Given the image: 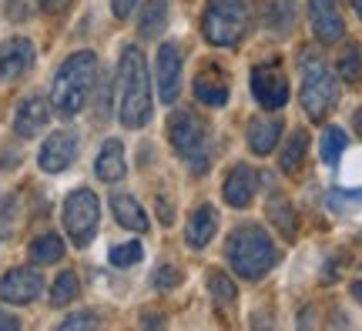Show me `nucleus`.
<instances>
[{
    "instance_id": "obj_1",
    "label": "nucleus",
    "mask_w": 362,
    "mask_h": 331,
    "mask_svg": "<svg viewBox=\"0 0 362 331\" xmlns=\"http://www.w3.org/2000/svg\"><path fill=\"white\" fill-rule=\"evenodd\" d=\"M117 117L128 131H138L151 121V84H148V61L141 47H128L117 67Z\"/></svg>"
},
{
    "instance_id": "obj_2",
    "label": "nucleus",
    "mask_w": 362,
    "mask_h": 331,
    "mask_svg": "<svg viewBox=\"0 0 362 331\" xmlns=\"http://www.w3.org/2000/svg\"><path fill=\"white\" fill-rule=\"evenodd\" d=\"M94 80H98V57L90 51L71 54L51 88V104L61 117H74L78 111H84V104L94 94Z\"/></svg>"
},
{
    "instance_id": "obj_3",
    "label": "nucleus",
    "mask_w": 362,
    "mask_h": 331,
    "mask_svg": "<svg viewBox=\"0 0 362 331\" xmlns=\"http://www.w3.org/2000/svg\"><path fill=\"white\" fill-rule=\"evenodd\" d=\"M225 255H228V265L235 267V275L245 281L262 278L279 261V251H275L269 231L262 228V224H242V228H235L228 244H225Z\"/></svg>"
},
{
    "instance_id": "obj_4",
    "label": "nucleus",
    "mask_w": 362,
    "mask_h": 331,
    "mask_svg": "<svg viewBox=\"0 0 362 331\" xmlns=\"http://www.w3.org/2000/svg\"><path fill=\"white\" fill-rule=\"evenodd\" d=\"M339 101V88L332 71L322 64L315 51H302V107L312 121H322Z\"/></svg>"
},
{
    "instance_id": "obj_5",
    "label": "nucleus",
    "mask_w": 362,
    "mask_h": 331,
    "mask_svg": "<svg viewBox=\"0 0 362 331\" xmlns=\"http://www.w3.org/2000/svg\"><path fill=\"white\" fill-rule=\"evenodd\" d=\"M168 138L175 144V151L185 164L192 167V174H205L211 164V154H208V131L198 121V114L192 111H175L168 117Z\"/></svg>"
},
{
    "instance_id": "obj_6",
    "label": "nucleus",
    "mask_w": 362,
    "mask_h": 331,
    "mask_svg": "<svg viewBox=\"0 0 362 331\" xmlns=\"http://www.w3.org/2000/svg\"><path fill=\"white\" fill-rule=\"evenodd\" d=\"M205 40L215 47H235L248 30V11L242 0H208L205 20H202Z\"/></svg>"
},
{
    "instance_id": "obj_7",
    "label": "nucleus",
    "mask_w": 362,
    "mask_h": 331,
    "mask_svg": "<svg viewBox=\"0 0 362 331\" xmlns=\"http://www.w3.org/2000/svg\"><path fill=\"white\" fill-rule=\"evenodd\" d=\"M98 224H101V201L94 198V191L88 188H78V191L67 194L64 201V228L71 234L74 248H88L98 234Z\"/></svg>"
},
{
    "instance_id": "obj_8",
    "label": "nucleus",
    "mask_w": 362,
    "mask_h": 331,
    "mask_svg": "<svg viewBox=\"0 0 362 331\" xmlns=\"http://www.w3.org/2000/svg\"><path fill=\"white\" fill-rule=\"evenodd\" d=\"M78 144H81L78 131H54L37 154L40 171L44 174H61L64 167H71L74 157H78Z\"/></svg>"
},
{
    "instance_id": "obj_9",
    "label": "nucleus",
    "mask_w": 362,
    "mask_h": 331,
    "mask_svg": "<svg viewBox=\"0 0 362 331\" xmlns=\"http://www.w3.org/2000/svg\"><path fill=\"white\" fill-rule=\"evenodd\" d=\"M252 94L265 111H279L288 104V80L279 67L272 64H259L252 71Z\"/></svg>"
},
{
    "instance_id": "obj_10",
    "label": "nucleus",
    "mask_w": 362,
    "mask_h": 331,
    "mask_svg": "<svg viewBox=\"0 0 362 331\" xmlns=\"http://www.w3.org/2000/svg\"><path fill=\"white\" fill-rule=\"evenodd\" d=\"M44 288V278L34 267H13L0 278V301L7 305H30Z\"/></svg>"
},
{
    "instance_id": "obj_11",
    "label": "nucleus",
    "mask_w": 362,
    "mask_h": 331,
    "mask_svg": "<svg viewBox=\"0 0 362 331\" xmlns=\"http://www.w3.org/2000/svg\"><path fill=\"white\" fill-rule=\"evenodd\" d=\"M155 74H158V97L165 104H175L181 94V51L165 40L161 47H158V61H155Z\"/></svg>"
},
{
    "instance_id": "obj_12",
    "label": "nucleus",
    "mask_w": 362,
    "mask_h": 331,
    "mask_svg": "<svg viewBox=\"0 0 362 331\" xmlns=\"http://www.w3.org/2000/svg\"><path fill=\"white\" fill-rule=\"evenodd\" d=\"M309 20L315 37L322 44H339L346 37V24H342V13H339L336 0H309Z\"/></svg>"
},
{
    "instance_id": "obj_13",
    "label": "nucleus",
    "mask_w": 362,
    "mask_h": 331,
    "mask_svg": "<svg viewBox=\"0 0 362 331\" xmlns=\"http://www.w3.org/2000/svg\"><path fill=\"white\" fill-rule=\"evenodd\" d=\"M51 107L40 94H27L24 101L17 104V114H13V131L21 134V138H37L40 131L47 128V121H51Z\"/></svg>"
},
{
    "instance_id": "obj_14",
    "label": "nucleus",
    "mask_w": 362,
    "mask_h": 331,
    "mask_svg": "<svg viewBox=\"0 0 362 331\" xmlns=\"http://www.w3.org/2000/svg\"><path fill=\"white\" fill-rule=\"evenodd\" d=\"M34 67V44L27 37H13L0 44V80H17Z\"/></svg>"
},
{
    "instance_id": "obj_15",
    "label": "nucleus",
    "mask_w": 362,
    "mask_h": 331,
    "mask_svg": "<svg viewBox=\"0 0 362 331\" xmlns=\"http://www.w3.org/2000/svg\"><path fill=\"white\" fill-rule=\"evenodd\" d=\"M259 171L248 164H235L232 171H228V178H225V201L232 204V207H248V204L255 201V191H259Z\"/></svg>"
},
{
    "instance_id": "obj_16",
    "label": "nucleus",
    "mask_w": 362,
    "mask_h": 331,
    "mask_svg": "<svg viewBox=\"0 0 362 331\" xmlns=\"http://www.w3.org/2000/svg\"><path fill=\"white\" fill-rule=\"evenodd\" d=\"M194 97L208 107H221L228 101V74L218 64H205V71L194 77Z\"/></svg>"
},
{
    "instance_id": "obj_17",
    "label": "nucleus",
    "mask_w": 362,
    "mask_h": 331,
    "mask_svg": "<svg viewBox=\"0 0 362 331\" xmlns=\"http://www.w3.org/2000/svg\"><path fill=\"white\" fill-rule=\"evenodd\" d=\"M94 171H98V178L107 181V184H115L128 174V164H124V144L117 138L104 140L101 154H98V161H94Z\"/></svg>"
},
{
    "instance_id": "obj_18",
    "label": "nucleus",
    "mask_w": 362,
    "mask_h": 331,
    "mask_svg": "<svg viewBox=\"0 0 362 331\" xmlns=\"http://www.w3.org/2000/svg\"><path fill=\"white\" fill-rule=\"evenodd\" d=\"M215 231H218V211H215L211 204H202V207H194V215L188 217L185 238H188L192 248H205V244L215 238Z\"/></svg>"
},
{
    "instance_id": "obj_19",
    "label": "nucleus",
    "mask_w": 362,
    "mask_h": 331,
    "mask_svg": "<svg viewBox=\"0 0 362 331\" xmlns=\"http://www.w3.org/2000/svg\"><path fill=\"white\" fill-rule=\"evenodd\" d=\"M265 211H269L272 228H279V234H282L285 241H296V238H298V217H296V207L288 204V198H285V194H279V191L269 194Z\"/></svg>"
},
{
    "instance_id": "obj_20",
    "label": "nucleus",
    "mask_w": 362,
    "mask_h": 331,
    "mask_svg": "<svg viewBox=\"0 0 362 331\" xmlns=\"http://www.w3.org/2000/svg\"><path fill=\"white\" fill-rule=\"evenodd\" d=\"M282 138V121L279 117H255L248 124V148L255 154H272Z\"/></svg>"
},
{
    "instance_id": "obj_21",
    "label": "nucleus",
    "mask_w": 362,
    "mask_h": 331,
    "mask_svg": "<svg viewBox=\"0 0 362 331\" xmlns=\"http://www.w3.org/2000/svg\"><path fill=\"white\" fill-rule=\"evenodd\" d=\"M111 211H115V217H117V224L121 228H128V231H148V215L141 211V204L134 201L131 194H115L111 198Z\"/></svg>"
},
{
    "instance_id": "obj_22",
    "label": "nucleus",
    "mask_w": 362,
    "mask_h": 331,
    "mask_svg": "<svg viewBox=\"0 0 362 331\" xmlns=\"http://www.w3.org/2000/svg\"><path fill=\"white\" fill-rule=\"evenodd\" d=\"M168 24V0H148L141 11V20H138V30H141V37H158L161 30Z\"/></svg>"
},
{
    "instance_id": "obj_23",
    "label": "nucleus",
    "mask_w": 362,
    "mask_h": 331,
    "mask_svg": "<svg viewBox=\"0 0 362 331\" xmlns=\"http://www.w3.org/2000/svg\"><path fill=\"white\" fill-rule=\"evenodd\" d=\"M30 258L37 261V265H57L61 258H64V241L57 238V234H37L34 241H30Z\"/></svg>"
},
{
    "instance_id": "obj_24",
    "label": "nucleus",
    "mask_w": 362,
    "mask_h": 331,
    "mask_svg": "<svg viewBox=\"0 0 362 331\" xmlns=\"http://www.w3.org/2000/svg\"><path fill=\"white\" fill-rule=\"evenodd\" d=\"M205 281H208V291L215 294V301L218 305H235L238 301V288H235V281L225 275V271H218V267H208L205 271Z\"/></svg>"
},
{
    "instance_id": "obj_25",
    "label": "nucleus",
    "mask_w": 362,
    "mask_h": 331,
    "mask_svg": "<svg viewBox=\"0 0 362 331\" xmlns=\"http://www.w3.org/2000/svg\"><path fill=\"white\" fill-rule=\"evenodd\" d=\"M305 151H309V134H305V131H296V134L288 138V144H285L282 161H279L285 174H296L298 167H302V161H305Z\"/></svg>"
},
{
    "instance_id": "obj_26",
    "label": "nucleus",
    "mask_w": 362,
    "mask_h": 331,
    "mask_svg": "<svg viewBox=\"0 0 362 331\" xmlns=\"http://www.w3.org/2000/svg\"><path fill=\"white\" fill-rule=\"evenodd\" d=\"M17 221H21V198L17 194H4L0 198V244L17 231Z\"/></svg>"
},
{
    "instance_id": "obj_27",
    "label": "nucleus",
    "mask_w": 362,
    "mask_h": 331,
    "mask_svg": "<svg viewBox=\"0 0 362 331\" xmlns=\"http://www.w3.org/2000/svg\"><path fill=\"white\" fill-rule=\"evenodd\" d=\"M81 294V284H78V275L74 271H64V275H57V281H54L51 288V305H71L74 298Z\"/></svg>"
},
{
    "instance_id": "obj_28",
    "label": "nucleus",
    "mask_w": 362,
    "mask_h": 331,
    "mask_svg": "<svg viewBox=\"0 0 362 331\" xmlns=\"http://www.w3.org/2000/svg\"><path fill=\"white\" fill-rule=\"evenodd\" d=\"M346 144H349V138H346V131L339 128H325L322 134V161L325 164H339V157H342V151H346Z\"/></svg>"
},
{
    "instance_id": "obj_29",
    "label": "nucleus",
    "mask_w": 362,
    "mask_h": 331,
    "mask_svg": "<svg viewBox=\"0 0 362 331\" xmlns=\"http://www.w3.org/2000/svg\"><path fill=\"white\" fill-rule=\"evenodd\" d=\"M339 74H342V80H349V84H356V80L362 77L359 44H346V51H342V57H339Z\"/></svg>"
},
{
    "instance_id": "obj_30",
    "label": "nucleus",
    "mask_w": 362,
    "mask_h": 331,
    "mask_svg": "<svg viewBox=\"0 0 362 331\" xmlns=\"http://www.w3.org/2000/svg\"><path fill=\"white\" fill-rule=\"evenodd\" d=\"M141 258H144V248L138 241L115 244V248H111V265L115 267H131V265H138Z\"/></svg>"
},
{
    "instance_id": "obj_31",
    "label": "nucleus",
    "mask_w": 362,
    "mask_h": 331,
    "mask_svg": "<svg viewBox=\"0 0 362 331\" xmlns=\"http://www.w3.org/2000/svg\"><path fill=\"white\" fill-rule=\"evenodd\" d=\"M178 281H181V271L178 267H171V265L155 267V275H151V284H155L158 291H171V288H178Z\"/></svg>"
},
{
    "instance_id": "obj_32",
    "label": "nucleus",
    "mask_w": 362,
    "mask_h": 331,
    "mask_svg": "<svg viewBox=\"0 0 362 331\" xmlns=\"http://www.w3.org/2000/svg\"><path fill=\"white\" fill-rule=\"evenodd\" d=\"M362 204V191H332L329 194V207L332 211H349Z\"/></svg>"
},
{
    "instance_id": "obj_33",
    "label": "nucleus",
    "mask_w": 362,
    "mask_h": 331,
    "mask_svg": "<svg viewBox=\"0 0 362 331\" xmlns=\"http://www.w3.org/2000/svg\"><path fill=\"white\" fill-rule=\"evenodd\" d=\"M101 325V318L98 315H88V311H81V315H71V318L61 321V328L71 331V328H98Z\"/></svg>"
},
{
    "instance_id": "obj_34",
    "label": "nucleus",
    "mask_w": 362,
    "mask_h": 331,
    "mask_svg": "<svg viewBox=\"0 0 362 331\" xmlns=\"http://www.w3.org/2000/svg\"><path fill=\"white\" fill-rule=\"evenodd\" d=\"M7 20H27L30 17V0H4Z\"/></svg>"
},
{
    "instance_id": "obj_35",
    "label": "nucleus",
    "mask_w": 362,
    "mask_h": 331,
    "mask_svg": "<svg viewBox=\"0 0 362 331\" xmlns=\"http://www.w3.org/2000/svg\"><path fill=\"white\" fill-rule=\"evenodd\" d=\"M37 4H40V11L44 13H64L74 0H37Z\"/></svg>"
},
{
    "instance_id": "obj_36",
    "label": "nucleus",
    "mask_w": 362,
    "mask_h": 331,
    "mask_svg": "<svg viewBox=\"0 0 362 331\" xmlns=\"http://www.w3.org/2000/svg\"><path fill=\"white\" fill-rule=\"evenodd\" d=\"M134 7H138V0H111V11H115V17H128Z\"/></svg>"
},
{
    "instance_id": "obj_37",
    "label": "nucleus",
    "mask_w": 362,
    "mask_h": 331,
    "mask_svg": "<svg viewBox=\"0 0 362 331\" xmlns=\"http://www.w3.org/2000/svg\"><path fill=\"white\" fill-rule=\"evenodd\" d=\"M0 328H4V331H17V328H21V318H17V315H7V311H0Z\"/></svg>"
},
{
    "instance_id": "obj_38",
    "label": "nucleus",
    "mask_w": 362,
    "mask_h": 331,
    "mask_svg": "<svg viewBox=\"0 0 362 331\" xmlns=\"http://www.w3.org/2000/svg\"><path fill=\"white\" fill-rule=\"evenodd\" d=\"M144 325H148V328H161L165 321H161V318H144Z\"/></svg>"
},
{
    "instance_id": "obj_39",
    "label": "nucleus",
    "mask_w": 362,
    "mask_h": 331,
    "mask_svg": "<svg viewBox=\"0 0 362 331\" xmlns=\"http://www.w3.org/2000/svg\"><path fill=\"white\" fill-rule=\"evenodd\" d=\"M352 294H356V298L362 301V281H356V284H352Z\"/></svg>"
},
{
    "instance_id": "obj_40",
    "label": "nucleus",
    "mask_w": 362,
    "mask_h": 331,
    "mask_svg": "<svg viewBox=\"0 0 362 331\" xmlns=\"http://www.w3.org/2000/svg\"><path fill=\"white\" fill-rule=\"evenodd\" d=\"M356 131H359V134H362V111H359V114H356Z\"/></svg>"
},
{
    "instance_id": "obj_41",
    "label": "nucleus",
    "mask_w": 362,
    "mask_h": 331,
    "mask_svg": "<svg viewBox=\"0 0 362 331\" xmlns=\"http://www.w3.org/2000/svg\"><path fill=\"white\" fill-rule=\"evenodd\" d=\"M352 7H356V13L362 17V0H352Z\"/></svg>"
}]
</instances>
